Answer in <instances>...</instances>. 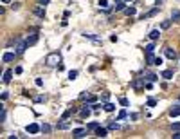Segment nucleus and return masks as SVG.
I'll return each mask as SVG.
<instances>
[{"mask_svg":"<svg viewBox=\"0 0 180 139\" xmlns=\"http://www.w3.org/2000/svg\"><path fill=\"white\" fill-rule=\"evenodd\" d=\"M60 61H61V56L58 53H50L47 58H45V63H47L49 67H56V65H60Z\"/></svg>","mask_w":180,"mask_h":139,"instance_id":"nucleus-1","label":"nucleus"},{"mask_svg":"<svg viewBox=\"0 0 180 139\" xmlns=\"http://www.w3.org/2000/svg\"><path fill=\"white\" fill-rule=\"evenodd\" d=\"M25 130L29 132V134H38V132L42 130V126H40V125H36V123H31V125H27V126H25Z\"/></svg>","mask_w":180,"mask_h":139,"instance_id":"nucleus-2","label":"nucleus"},{"mask_svg":"<svg viewBox=\"0 0 180 139\" xmlns=\"http://www.w3.org/2000/svg\"><path fill=\"white\" fill-rule=\"evenodd\" d=\"M87 132H88V126H87V128H76V130H72V136L79 139V137H85Z\"/></svg>","mask_w":180,"mask_h":139,"instance_id":"nucleus-3","label":"nucleus"},{"mask_svg":"<svg viewBox=\"0 0 180 139\" xmlns=\"http://www.w3.org/2000/svg\"><path fill=\"white\" fill-rule=\"evenodd\" d=\"M32 13H34L36 16H40V18H45V7L43 5H36V7L32 9Z\"/></svg>","mask_w":180,"mask_h":139,"instance_id":"nucleus-4","label":"nucleus"},{"mask_svg":"<svg viewBox=\"0 0 180 139\" xmlns=\"http://www.w3.org/2000/svg\"><path fill=\"white\" fill-rule=\"evenodd\" d=\"M157 13H159V5H157V7H153L151 11H148V13H146V15H142V16H140V18H142V20H146V18H151V16H155Z\"/></svg>","mask_w":180,"mask_h":139,"instance_id":"nucleus-5","label":"nucleus"},{"mask_svg":"<svg viewBox=\"0 0 180 139\" xmlns=\"http://www.w3.org/2000/svg\"><path fill=\"white\" fill-rule=\"evenodd\" d=\"M27 47H29V45H27V42H18V45H16V54H22Z\"/></svg>","mask_w":180,"mask_h":139,"instance_id":"nucleus-6","label":"nucleus"},{"mask_svg":"<svg viewBox=\"0 0 180 139\" xmlns=\"http://www.w3.org/2000/svg\"><path fill=\"white\" fill-rule=\"evenodd\" d=\"M106 134H108V130L103 128V126H97V128H95V136L97 137H106Z\"/></svg>","mask_w":180,"mask_h":139,"instance_id":"nucleus-7","label":"nucleus"},{"mask_svg":"<svg viewBox=\"0 0 180 139\" xmlns=\"http://www.w3.org/2000/svg\"><path fill=\"white\" fill-rule=\"evenodd\" d=\"M164 53H166V56L169 58V60H175V58H177V53H175V51H173L171 47H166V49H164Z\"/></svg>","mask_w":180,"mask_h":139,"instance_id":"nucleus-8","label":"nucleus"},{"mask_svg":"<svg viewBox=\"0 0 180 139\" xmlns=\"http://www.w3.org/2000/svg\"><path fill=\"white\" fill-rule=\"evenodd\" d=\"M74 112H76V108H72V107H70V108H67V110L63 112V116H61V121H65L67 118H70V116L74 114Z\"/></svg>","mask_w":180,"mask_h":139,"instance_id":"nucleus-9","label":"nucleus"},{"mask_svg":"<svg viewBox=\"0 0 180 139\" xmlns=\"http://www.w3.org/2000/svg\"><path fill=\"white\" fill-rule=\"evenodd\" d=\"M155 60H157V56L153 53H148L146 54V61H148V65H155Z\"/></svg>","mask_w":180,"mask_h":139,"instance_id":"nucleus-10","label":"nucleus"},{"mask_svg":"<svg viewBox=\"0 0 180 139\" xmlns=\"http://www.w3.org/2000/svg\"><path fill=\"white\" fill-rule=\"evenodd\" d=\"M11 76H13V71H9V69H7V71H4L2 82H4V83H9V82H11Z\"/></svg>","mask_w":180,"mask_h":139,"instance_id":"nucleus-11","label":"nucleus"},{"mask_svg":"<svg viewBox=\"0 0 180 139\" xmlns=\"http://www.w3.org/2000/svg\"><path fill=\"white\" fill-rule=\"evenodd\" d=\"M13 60H15V53H5L2 56V61H5V63H9V61H13Z\"/></svg>","mask_w":180,"mask_h":139,"instance_id":"nucleus-12","label":"nucleus"},{"mask_svg":"<svg viewBox=\"0 0 180 139\" xmlns=\"http://www.w3.org/2000/svg\"><path fill=\"white\" fill-rule=\"evenodd\" d=\"M25 42H27V45H29V47H31V45H34V43L38 42V34H31V36L27 38Z\"/></svg>","mask_w":180,"mask_h":139,"instance_id":"nucleus-13","label":"nucleus"},{"mask_svg":"<svg viewBox=\"0 0 180 139\" xmlns=\"http://www.w3.org/2000/svg\"><path fill=\"white\" fill-rule=\"evenodd\" d=\"M144 76H146V80H148V82H151V83L157 82V76H155L153 72H150V71H144Z\"/></svg>","mask_w":180,"mask_h":139,"instance_id":"nucleus-14","label":"nucleus"},{"mask_svg":"<svg viewBox=\"0 0 180 139\" xmlns=\"http://www.w3.org/2000/svg\"><path fill=\"white\" fill-rule=\"evenodd\" d=\"M171 20L173 22H180V11L178 9H173L171 11Z\"/></svg>","mask_w":180,"mask_h":139,"instance_id":"nucleus-15","label":"nucleus"},{"mask_svg":"<svg viewBox=\"0 0 180 139\" xmlns=\"http://www.w3.org/2000/svg\"><path fill=\"white\" fill-rule=\"evenodd\" d=\"M159 36H160V31H159V29H153V31H150V38L153 40V42H155V40H159Z\"/></svg>","mask_w":180,"mask_h":139,"instance_id":"nucleus-16","label":"nucleus"},{"mask_svg":"<svg viewBox=\"0 0 180 139\" xmlns=\"http://www.w3.org/2000/svg\"><path fill=\"white\" fill-rule=\"evenodd\" d=\"M90 112H92V108H90L88 105L81 108V116H83V118H88V116H90Z\"/></svg>","mask_w":180,"mask_h":139,"instance_id":"nucleus-17","label":"nucleus"},{"mask_svg":"<svg viewBox=\"0 0 180 139\" xmlns=\"http://www.w3.org/2000/svg\"><path fill=\"white\" fill-rule=\"evenodd\" d=\"M103 108H105L106 112H114V110H115V105H114V103H105Z\"/></svg>","mask_w":180,"mask_h":139,"instance_id":"nucleus-18","label":"nucleus"},{"mask_svg":"<svg viewBox=\"0 0 180 139\" xmlns=\"http://www.w3.org/2000/svg\"><path fill=\"white\" fill-rule=\"evenodd\" d=\"M169 116L171 118H177V116H180V107H173L169 110Z\"/></svg>","mask_w":180,"mask_h":139,"instance_id":"nucleus-19","label":"nucleus"},{"mask_svg":"<svg viewBox=\"0 0 180 139\" xmlns=\"http://www.w3.org/2000/svg\"><path fill=\"white\" fill-rule=\"evenodd\" d=\"M99 9H106V11H108V0H99Z\"/></svg>","mask_w":180,"mask_h":139,"instance_id":"nucleus-20","label":"nucleus"},{"mask_svg":"<svg viewBox=\"0 0 180 139\" xmlns=\"http://www.w3.org/2000/svg\"><path fill=\"white\" fill-rule=\"evenodd\" d=\"M162 78H164V80H171L173 78V71H162Z\"/></svg>","mask_w":180,"mask_h":139,"instance_id":"nucleus-21","label":"nucleus"},{"mask_svg":"<svg viewBox=\"0 0 180 139\" xmlns=\"http://www.w3.org/2000/svg\"><path fill=\"white\" fill-rule=\"evenodd\" d=\"M124 13H126L128 16H133L135 13H137V11H135V7L132 5V7H124Z\"/></svg>","mask_w":180,"mask_h":139,"instance_id":"nucleus-22","label":"nucleus"},{"mask_svg":"<svg viewBox=\"0 0 180 139\" xmlns=\"http://www.w3.org/2000/svg\"><path fill=\"white\" fill-rule=\"evenodd\" d=\"M144 51H146V54H148V53H153V51H155V43H148V45L144 47Z\"/></svg>","mask_w":180,"mask_h":139,"instance_id":"nucleus-23","label":"nucleus"},{"mask_svg":"<svg viewBox=\"0 0 180 139\" xmlns=\"http://www.w3.org/2000/svg\"><path fill=\"white\" fill-rule=\"evenodd\" d=\"M171 22H173V20H164V22L160 24V27H162V29H169V27H171Z\"/></svg>","mask_w":180,"mask_h":139,"instance_id":"nucleus-24","label":"nucleus"},{"mask_svg":"<svg viewBox=\"0 0 180 139\" xmlns=\"http://www.w3.org/2000/svg\"><path fill=\"white\" fill-rule=\"evenodd\" d=\"M76 78H77V71H70L69 72V80L72 82V80H76Z\"/></svg>","mask_w":180,"mask_h":139,"instance_id":"nucleus-25","label":"nucleus"},{"mask_svg":"<svg viewBox=\"0 0 180 139\" xmlns=\"http://www.w3.org/2000/svg\"><path fill=\"white\" fill-rule=\"evenodd\" d=\"M124 2H117V5H115V11H122V9H124Z\"/></svg>","mask_w":180,"mask_h":139,"instance_id":"nucleus-26","label":"nucleus"},{"mask_svg":"<svg viewBox=\"0 0 180 139\" xmlns=\"http://www.w3.org/2000/svg\"><path fill=\"white\" fill-rule=\"evenodd\" d=\"M108 128H110V130H117V128H119V123H110Z\"/></svg>","mask_w":180,"mask_h":139,"instance_id":"nucleus-27","label":"nucleus"},{"mask_svg":"<svg viewBox=\"0 0 180 139\" xmlns=\"http://www.w3.org/2000/svg\"><path fill=\"white\" fill-rule=\"evenodd\" d=\"M119 103H121L122 107H128V100H126V98H121V100H119Z\"/></svg>","mask_w":180,"mask_h":139,"instance_id":"nucleus-28","label":"nucleus"},{"mask_svg":"<svg viewBox=\"0 0 180 139\" xmlns=\"http://www.w3.org/2000/svg\"><path fill=\"white\" fill-rule=\"evenodd\" d=\"M124 118H126V110H121L119 116H117V119H124Z\"/></svg>","mask_w":180,"mask_h":139,"instance_id":"nucleus-29","label":"nucleus"},{"mask_svg":"<svg viewBox=\"0 0 180 139\" xmlns=\"http://www.w3.org/2000/svg\"><path fill=\"white\" fill-rule=\"evenodd\" d=\"M42 132H45V134L50 132V126H49V125H42Z\"/></svg>","mask_w":180,"mask_h":139,"instance_id":"nucleus-30","label":"nucleus"},{"mask_svg":"<svg viewBox=\"0 0 180 139\" xmlns=\"http://www.w3.org/2000/svg\"><path fill=\"white\" fill-rule=\"evenodd\" d=\"M110 100V92H103V101H108Z\"/></svg>","mask_w":180,"mask_h":139,"instance_id":"nucleus-31","label":"nucleus"},{"mask_svg":"<svg viewBox=\"0 0 180 139\" xmlns=\"http://www.w3.org/2000/svg\"><path fill=\"white\" fill-rule=\"evenodd\" d=\"M11 9H15V11L20 9V4H18V2H13V4H11Z\"/></svg>","mask_w":180,"mask_h":139,"instance_id":"nucleus-32","label":"nucleus"},{"mask_svg":"<svg viewBox=\"0 0 180 139\" xmlns=\"http://www.w3.org/2000/svg\"><path fill=\"white\" fill-rule=\"evenodd\" d=\"M155 105H157L155 100H148V107H155Z\"/></svg>","mask_w":180,"mask_h":139,"instance_id":"nucleus-33","label":"nucleus"},{"mask_svg":"<svg viewBox=\"0 0 180 139\" xmlns=\"http://www.w3.org/2000/svg\"><path fill=\"white\" fill-rule=\"evenodd\" d=\"M173 139H180V130H175V134H173Z\"/></svg>","mask_w":180,"mask_h":139,"instance_id":"nucleus-34","label":"nucleus"},{"mask_svg":"<svg viewBox=\"0 0 180 139\" xmlns=\"http://www.w3.org/2000/svg\"><path fill=\"white\" fill-rule=\"evenodd\" d=\"M175 130H180V123H173V132Z\"/></svg>","mask_w":180,"mask_h":139,"instance_id":"nucleus-35","label":"nucleus"},{"mask_svg":"<svg viewBox=\"0 0 180 139\" xmlns=\"http://www.w3.org/2000/svg\"><path fill=\"white\" fill-rule=\"evenodd\" d=\"M34 83H36L38 87H42V85H43V82H42V78H36V82H34Z\"/></svg>","mask_w":180,"mask_h":139,"instance_id":"nucleus-36","label":"nucleus"},{"mask_svg":"<svg viewBox=\"0 0 180 139\" xmlns=\"http://www.w3.org/2000/svg\"><path fill=\"white\" fill-rule=\"evenodd\" d=\"M155 65H162V58L159 56V58H157V60H155Z\"/></svg>","mask_w":180,"mask_h":139,"instance_id":"nucleus-37","label":"nucleus"},{"mask_svg":"<svg viewBox=\"0 0 180 139\" xmlns=\"http://www.w3.org/2000/svg\"><path fill=\"white\" fill-rule=\"evenodd\" d=\"M58 128H69V125H67V123H60Z\"/></svg>","mask_w":180,"mask_h":139,"instance_id":"nucleus-38","label":"nucleus"},{"mask_svg":"<svg viewBox=\"0 0 180 139\" xmlns=\"http://www.w3.org/2000/svg\"><path fill=\"white\" fill-rule=\"evenodd\" d=\"M97 126H99L97 123H90V125H88V128H94V130H95V128H97Z\"/></svg>","mask_w":180,"mask_h":139,"instance_id":"nucleus-39","label":"nucleus"},{"mask_svg":"<svg viewBox=\"0 0 180 139\" xmlns=\"http://www.w3.org/2000/svg\"><path fill=\"white\" fill-rule=\"evenodd\" d=\"M92 108H94V110H97V108H101V105H99V103H94Z\"/></svg>","mask_w":180,"mask_h":139,"instance_id":"nucleus-40","label":"nucleus"},{"mask_svg":"<svg viewBox=\"0 0 180 139\" xmlns=\"http://www.w3.org/2000/svg\"><path fill=\"white\" fill-rule=\"evenodd\" d=\"M155 2H157V5H159V4H162V2H164V0H155Z\"/></svg>","mask_w":180,"mask_h":139,"instance_id":"nucleus-41","label":"nucleus"},{"mask_svg":"<svg viewBox=\"0 0 180 139\" xmlns=\"http://www.w3.org/2000/svg\"><path fill=\"white\" fill-rule=\"evenodd\" d=\"M2 2H4V4H9V2H11V0H2Z\"/></svg>","mask_w":180,"mask_h":139,"instance_id":"nucleus-42","label":"nucleus"},{"mask_svg":"<svg viewBox=\"0 0 180 139\" xmlns=\"http://www.w3.org/2000/svg\"><path fill=\"white\" fill-rule=\"evenodd\" d=\"M124 2H132V0H124Z\"/></svg>","mask_w":180,"mask_h":139,"instance_id":"nucleus-43","label":"nucleus"},{"mask_svg":"<svg viewBox=\"0 0 180 139\" xmlns=\"http://www.w3.org/2000/svg\"><path fill=\"white\" fill-rule=\"evenodd\" d=\"M178 100H180V98H178Z\"/></svg>","mask_w":180,"mask_h":139,"instance_id":"nucleus-44","label":"nucleus"}]
</instances>
